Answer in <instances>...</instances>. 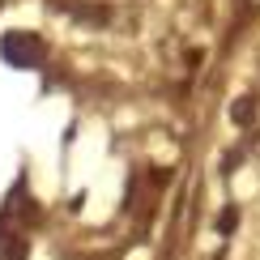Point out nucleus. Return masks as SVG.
<instances>
[{"mask_svg":"<svg viewBox=\"0 0 260 260\" xmlns=\"http://www.w3.org/2000/svg\"><path fill=\"white\" fill-rule=\"evenodd\" d=\"M235 226H239V209H226L222 218H218V231H222V235H231Z\"/></svg>","mask_w":260,"mask_h":260,"instance_id":"nucleus-2","label":"nucleus"},{"mask_svg":"<svg viewBox=\"0 0 260 260\" xmlns=\"http://www.w3.org/2000/svg\"><path fill=\"white\" fill-rule=\"evenodd\" d=\"M235 120H239V124L252 120V99H239V103H235Z\"/></svg>","mask_w":260,"mask_h":260,"instance_id":"nucleus-3","label":"nucleus"},{"mask_svg":"<svg viewBox=\"0 0 260 260\" xmlns=\"http://www.w3.org/2000/svg\"><path fill=\"white\" fill-rule=\"evenodd\" d=\"M0 56L13 69H39L43 64V39L30 35V30H13V35L0 39Z\"/></svg>","mask_w":260,"mask_h":260,"instance_id":"nucleus-1","label":"nucleus"}]
</instances>
